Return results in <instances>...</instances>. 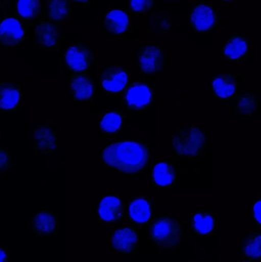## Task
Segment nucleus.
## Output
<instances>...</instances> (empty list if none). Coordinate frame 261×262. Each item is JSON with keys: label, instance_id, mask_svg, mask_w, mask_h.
I'll list each match as a JSON object with an SVG mask.
<instances>
[{"label": "nucleus", "instance_id": "nucleus-1", "mask_svg": "<svg viewBox=\"0 0 261 262\" xmlns=\"http://www.w3.org/2000/svg\"><path fill=\"white\" fill-rule=\"evenodd\" d=\"M106 167L115 169L122 175H136L144 172L150 160V147L138 140L111 142L101 152Z\"/></svg>", "mask_w": 261, "mask_h": 262}, {"label": "nucleus", "instance_id": "nucleus-2", "mask_svg": "<svg viewBox=\"0 0 261 262\" xmlns=\"http://www.w3.org/2000/svg\"><path fill=\"white\" fill-rule=\"evenodd\" d=\"M207 144V134L197 126L179 127L172 136V147L179 157H199Z\"/></svg>", "mask_w": 261, "mask_h": 262}, {"label": "nucleus", "instance_id": "nucleus-3", "mask_svg": "<svg viewBox=\"0 0 261 262\" xmlns=\"http://www.w3.org/2000/svg\"><path fill=\"white\" fill-rule=\"evenodd\" d=\"M183 230L180 222L173 217L155 219L149 227V238L158 247L174 249L180 245Z\"/></svg>", "mask_w": 261, "mask_h": 262}, {"label": "nucleus", "instance_id": "nucleus-4", "mask_svg": "<svg viewBox=\"0 0 261 262\" xmlns=\"http://www.w3.org/2000/svg\"><path fill=\"white\" fill-rule=\"evenodd\" d=\"M136 67L143 75H159L167 69V59L162 48L156 44L143 45L136 52Z\"/></svg>", "mask_w": 261, "mask_h": 262}, {"label": "nucleus", "instance_id": "nucleus-5", "mask_svg": "<svg viewBox=\"0 0 261 262\" xmlns=\"http://www.w3.org/2000/svg\"><path fill=\"white\" fill-rule=\"evenodd\" d=\"M154 89L145 81H132L124 90L123 101L126 108L142 112L151 108L155 101Z\"/></svg>", "mask_w": 261, "mask_h": 262}, {"label": "nucleus", "instance_id": "nucleus-6", "mask_svg": "<svg viewBox=\"0 0 261 262\" xmlns=\"http://www.w3.org/2000/svg\"><path fill=\"white\" fill-rule=\"evenodd\" d=\"M130 72L124 66H108L101 71V87L109 95L121 94L130 84Z\"/></svg>", "mask_w": 261, "mask_h": 262}, {"label": "nucleus", "instance_id": "nucleus-7", "mask_svg": "<svg viewBox=\"0 0 261 262\" xmlns=\"http://www.w3.org/2000/svg\"><path fill=\"white\" fill-rule=\"evenodd\" d=\"M218 23L217 9L212 5L199 3L191 10L188 24L197 33H208Z\"/></svg>", "mask_w": 261, "mask_h": 262}, {"label": "nucleus", "instance_id": "nucleus-8", "mask_svg": "<svg viewBox=\"0 0 261 262\" xmlns=\"http://www.w3.org/2000/svg\"><path fill=\"white\" fill-rule=\"evenodd\" d=\"M94 54L91 49L82 45L70 46L64 54L67 69L75 75L85 74L91 67Z\"/></svg>", "mask_w": 261, "mask_h": 262}, {"label": "nucleus", "instance_id": "nucleus-9", "mask_svg": "<svg viewBox=\"0 0 261 262\" xmlns=\"http://www.w3.org/2000/svg\"><path fill=\"white\" fill-rule=\"evenodd\" d=\"M139 243L137 230L132 226L114 229L110 235V247L114 252L129 255L136 251Z\"/></svg>", "mask_w": 261, "mask_h": 262}, {"label": "nucleus", "instance_id": "nucleus-10", "mask_svg": "<svg viewBox=\"0 0 261 262\" xmlns=\"http://www.w3.org/2000/svg\"><path fill=\"white\" fill-rule=\"evenodd\" d=\"M96 212L101 223H118L125 215V204L119 195H107L100 202Z\"/></svg>", "mask_w": 261, "mask_h": 262}, {"label": "nucleus", "instance_id": "nucleus-11", "mask_svg": "<svg viewBox=\"0 0 261 262\" xmlns=\"http://www.w3.org/2000/svg\"><path fill=\"white\" fill-rule=\"evenodd\" d=\"M239 81L231 73H219L210 81L211 93L216 100L228 101L234 99L238 95Z\"/></svg>", "mask_w": 261, "mask_h": 262}, {"label": "nucleus", "instance_id": "nucleus-12", "mask_svg": "<svg viewBox=\"0 0 261 262\" xmlns=\"http://www.w3.org/2000/svg\"><path fill=\"white\" fill-rule=\"evenodd\" d=\"M26 31L18 18L9 17L0 23V45L15 47L24 39Z\"/></svg>", "mask_w": 261, "mask_h": 262}, {"label": "nucleus", "instance_id": "nucleus-13", "mask_svg": "<svg viewBox=\"0 0 261 262\" xmlns=\"http://www.w3.org/2000/svg\"><path fill=\"white\" fill-rule=\"evenodd\" d=\"M104 31L112 36L120 37L131 31L130 17L123 9H112L104 20Z\"/></svg>", "mask_w": 261, "mask_h": 262}, {"label": "nucleus", "instance_id": "nucleus-14", "mask_svg": "<svg viewBox=\"0 0 261 262\" xmlns=\"http://www.w3.org/2000/svg\"><path fill=\"white\" fill-rule=\"evenodd\" d=\"M153 212V203L147 196L134 197L129 204V220L136 226H144L150 223Z\"/></svg>", "mask_w": 261, "mask_h": 262}, {"label": "nucleus", "instance_id": "nucleus-15", "mask_svg": "<svg viewBox=\"0 0 261 262\" xmlns=\"http://www.w3.org/2000/svg\"><path fill=\"white\" fill-rule=\"evenodd\" d=\"M249 41L243 35H232L223 43L222 55L228 61L239 62L248 55Z\"/></svg>", "mask_w": 261, "mask_h": 262}, {"label": "nucleus", "instance_id": "nucleus-16", "mask_svg": "<svg viewBox=\"0 0 261 262\" xmlns=\"http://www.w3.org/2000/svg\"><path fill=\"white\" fill-rule=\"evenodd\" d=\"M69 87L74 101L88 102L93 99L94 81L84 74L73 75L70 78Z\"/></svg>", "mask_w": 261, "mask_h": 262}, {"label": "nucleus", "instance_id": "nucleus-17", "mask_svg": "<svg viewBox=\"0 0 261 262\" xmlns=\"http://www.w3.org/2000/svg\"><path fill=\"white\" fill-rule=\"evenodd\" d=\"M34 147L41 155L54 152L58 147V140L52 127L36 125L34 130Z\"/></svg>", "mask_w": 261, "mask_h": 262}, {"label": "nucleus", "instance_id": "nucleus-18", "mask_svg": "<svg viewBox=\"0 0 261 262\" xmlns=\"http://www.w3.org/2000/svg\"><path fill=\"white\" fill-rule=\"evenodd\" d=\"M22 97L21 86L10 81L0 83V111L12 112L18 107Z\"/></svg>", "mask_w": 261, "mask_h": 262}, {"label": "nucleus", "instance_id": "nucleus-19", "mask_svg": "<svg viewBox=\"0 0 261 262\" xmlns=\"http://www.w3.org/2000/svg\"><path fill=\"white\" fill-rule=\"evenodd\" d=\"M35 39L42 49L55 50L59 44L58 26L50 21H42L35 29Z\"/></svg>", "mask_w": 261, "mask_h": 262}, {"label": "nucleus", "instance_id": "nucleus-20", "mask_svg": "<svg viewBox=\"0 0 261 262\" xmlns=\"http://www.w3.org/2000/svg\"><path fill=\"white\" fill-rule=\"evenodd\" d=\"M177 176L176 168L173 164L160 161L153 166L150 177L155 186L168 188L176 183Z\"/></svg>", "mask_w": 261, "mask_h": 262}, {"label": "nucleus", "instance_id": "nucleus-21", "mask_svg": "<svg viewBox=\"0 0 261 262\" xmlns=\"http://www.w3.org/2000/svg\"><path fill=\"white\" fill-rule=\"evenodd\" d=\"M57 217L52 212L41 211L38 212L32 221V228L37 235L47 236L55 233L58 229Z\"/></svg>", "mask_w": 261, "mask_h": 262}, {"label": "nucleus", "instance_id": "nucleus-22", "mask_svg": "<svg viewBox=\"0 0 261 262\" xmlns=\"http://www.w3.org/2000/svg\"><path fill=\"white\" fill-rule=\"evenodd\" d=\"M261 235L259 232H249L241 241V255L253 261H260L261 258Z\"/></svg>", "mask_w": 261, "mask_h": 262}, {"label": "nucleus", "instance_id": "nucleus-23", "mask_svg": "<svg viewBox=\"0 0 261 262\" xmlns=\"http://www.w3.org/2000/svg\"><path fill=\"white\" fill-rule=\"evenodd\" d=\"M216 215L211 212L202 211L196 212L191 218L192 230L199 235H211L216 227Z\"/></svg>", "mask_w": 261, "mask_h": 262}, {"label": "nucleus", "instance_id": "nucleus-24", "mask_svg": "<svg viewBox=\"0 0 261 262\" xmlns=\"http://www.w3.org/2000/svg\"><path fill=\"white\" fill-rule=\"evenodd\" d=\"M126 116L120 112H110L100 118L99 130L105 134H118L125 124Z\"/></svg>", "mask_w": 261, "mask_h": 262}, {"label": "nucleus", "instance_id": "nucleus-25", "mask_svg": "<svg viewBox=\"0 0 261 262\" xmlns=\"http://www.w3.org/2000/svg\"><path fill=\"white\" fill-rule=\"evenodd\" d=\"M234 107L236 113L244 116H251L256 113L257 101L256 95L253 93H244L237 95L234 98Z\"/></svg>", "mask_w": 261, "mask_h": 262}, {"label": "nucleus", "instance_id": "nucleus-26", "mask_svg": "<svg viewBox=\"0 0 261 262\" xmlns=\"http://www.w3.org/2000/svg\"><path fill=\"white\" fill-rule=\"evenodd\" d=\"M70 7L67 0H49L48 15L55 23H61L69 18Z\"/></svg>", "mask_w": 261, "mask_h": 262}, {"label": "nucleus", "instance_id": "nucleus-27", "mask_svg": "<svg viewBox=\"0 0 261 262\" xmlns=\"http://www.w3.org/2000/svg\"><path fill=\"white\" fill-rule=\"evenodd\" d=\"M40 7V0H18L17 12L22 18H35L39 12Z\"/></svg>", "mask_w": 261, "mask_h": 262}, {"label": "nucleus", "instance_id": "nucleus-28", "mask_svg": "<svg viewBox=\"0 0 261 262\" xmlns=\"http://www.w3.org/2000/svg\"><path fill=\"white\" fill-rule=\"evenodd\" d=\"M129 7L133 13H145L153 9L154 0H127Z\"/></svg>", "mask_w": 261, "mask_h": 262}, {"label": "nucleus", "instance_id": "nucleus-29", "mask_svg": "<svg viewBox=\"0 0 261 262\" xmlns=\"http://www.w3.org/2000/svg\"><path fill=\"white\" fill-rule=\"evenodd\" d=\"M11 164V157L9 152L0 149V171L7 169Z\"/></svg>", "mask_w": 261, "mask_h": 262}, {"label": "nucleus", "instance_id": "nucleus-30", "mask_svg": "<svg viewBox=\"0 0 261 262\" xmlns=\"http://www.w3.org/2000/svg\"><path fill=\"white\" fill-rule=\"evenodd\" d=\"M260 208H261V202L260 199L257 200V202H255L254 204V207H253V221L257 225V227L260 228Z\"/></svg>", "mask_w": 261, "mask_h": 262}, {"label": "nucleus", "instance_id": "nucleus-31", "mask_svg": "<svg viewBox=\"0 0 261 262\" xmlns=\"http://www.w3.org/2000/svg\"><path fill=\"white\" fill-rule=\"evenodd\" d=\"M9 256L7 249L0 248V262H9Z\"/></svg>", "mask_w": 261, "mask_h": 262}, {"label": "nucleus", "instance_id": "nucleus-32", "mask_svg": "<svg viewBox=\"0 0 261 262\" xmlns=\"http://www.w3.org/2000/svg\"><path fill=\"white\" fill-rule=\"evenodd\" d=\"M75 3H81V4H88L91 2V0H72Z\"/></svg>", "mask_w": 261, "mask_h": 262}, {"label": "nucleus", "instance_id": "nucleus-33", "mask_svg": "<svg viewBox=\"0 0 261 262\" xmlns=\"http://www.w3.org/2000/svg\"><path fill=\"white\" fill-rule=\"evenodd\" d=\"M239 262H254V261H251V260H249V259H248V258H246V259H243V260H242V261H240Z\"/></svg>", "mask_w": 261, "mask_h": 262}, {"label": "nucleus", "instance_id": "nucleus-34", "mask_svg": "<svg viewBox=\"0 0 261 262\" xmlns=\"http://www.w3.org/2000/svg\"><path fill=\"white\" fill-rule=\"evenodd\" d=\"M219 1H222V2H231V1H233V0H219Z\"/></svg>", "mask_w": 261, "mask_h": 262}, {"label": "nucleus", "instance_id": "nucleus-35", "mask_svg": "<svg viewBox=\"0 0 261 262\" xmlns=\"http://www.w3.org/2000/svg\"><path fill=\"white\" fill-rule=\"evenodd\" d=\"M190 262H195V261H190Z\"/></svg>", "mask_w": 261, "mask_h": 262}]
</instances>
